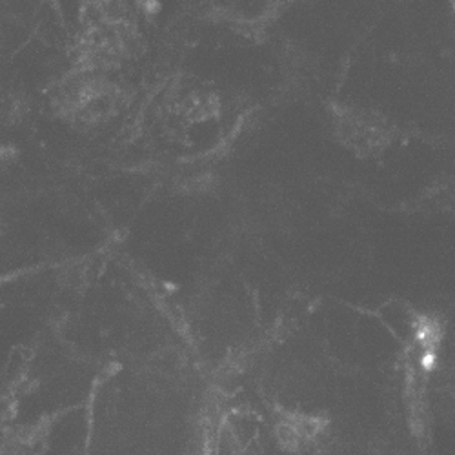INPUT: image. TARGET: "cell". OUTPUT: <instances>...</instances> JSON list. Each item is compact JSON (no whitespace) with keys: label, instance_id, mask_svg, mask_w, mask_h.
I'll return each mask as SVG.
<instances>
[{"label":"cell","instance_id":"6da1fadb","mask_svg":"<svg viewBox=\"0 0 455 455\" xmlns=\"http://www.w3.org/2000/svg\"><path fill=\"white\" fill-rule=\"evenodd\" d=\"M323 432V421L302 413H286L277 423L279 443L290 451L310 448Z\"/></svg>","mask_w":455,"mask_h":455}]
</instances>
